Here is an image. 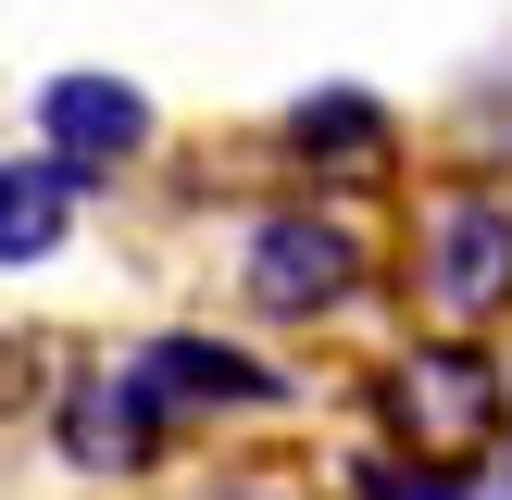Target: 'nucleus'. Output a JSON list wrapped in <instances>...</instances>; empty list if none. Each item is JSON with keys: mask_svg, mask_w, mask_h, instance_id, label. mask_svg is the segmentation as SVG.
<instances>
[{"mask_svg": "<svg viewBox=\"0 0 512 500\" xmlns=\"http://www.w3.org/2000/svg\"><path fill=\"white\" fill-rule=\"evenodd\" d=\"M250 300L263 313H350L363 300V238H350V213H263L250 225Z\"/></svg>", "mask_w": 512, "mask_h": 500, "instance_id": "1", "label": "nucleus"}, {"mask_svg": "<svg viewBox=\"0 0 512 500\" xmlns=\"http://www.w3.org/2000/svg\"><path fill=\"white\" fill-rule=\"evenodd\" d=\"M425 300L463 313V325L512 300V200H500V188L438 200V225H425Z\"/></svg>", "mask_w": 512, "mask_h": 500, "instance_id": "2", "label": "nucleus"}, {"mask_svg": "<svg viewBox=\"0 0 512 500\" xmlns=\"http://www.w3.org/2000/svg\"><path fill=\"white\" fill-rule=\"evenodd\" d=\"M388 400H400V438L463 450V438H488V413H500V363L475 338H438V350H413V363L388 375Z\"/></svg>", "mask_w": 512, "mask_h": 500, "instance_id": "3", "label": "nucleus"}, {"mask_svg": "<svg viewBox=\"0 0 512 500\" xmlns=\"http://www.w3.org/2000/svg\"><path fill=\"white\" fill-rule=\"evenodd\" d=\"M125 375L150 388V413H163V425L213 413V400H238V413H263V400H288V388H275V363H250V350H225V338H150V350H138Z\"/></svg>", "mask_w": 512, "mask_h": 500, "instance_id": "4", "label": "nucleus"}, {"mask_svg": "<svg viewBox=\"0 0 512 500\" xmlns=\"http://www.w3.org/2000/svg\"><path fill=\"white\" fill-rule=\"evenodd\" d=\"M38 138H50V163H138L150 150V100L125 88V75H50L38 88Z\"/></svg>", "mask_w": 512, "mask_h": 500, "instance_id": "5", "label": "nucleus"}, {"mask_svg": "<svg viewBox=\"0 0 512 500\" xmlns=\"http://www.w3.org/2000/svg\"><path fill=\"white\" fill-rule=\"evenodd\" d=\"M150 438H163V413H150L138 375H88V388H63V463L75 475H138Z\"/></svg>", "mask_w": 512, "mask_h": 500, "instance_id": "6", "label": "nucleus"}, {"mask_svg": "<svg viewBox=\"0 0 512 500\" xmlns=\"http://www.w3.org/2000/svg\"><path fill=\"white\" fill-rule=\"evenodd\" d=\"M75 200H88L75 163H0V263H50L63 225H75Z\"/></svg>", "mask_w": 512, "mask_h": 500, "instance_id": "7", "label": "nucleus"}, {"mask_svg": "<svg viewBox=\"0 0 512 500\" xmlns=\"http://www.w3.org/2000/svg\"><path fill=\"white\" fill-rule=\"evenodd\" d=\"M288 150L300 163H388V113H375L363 88H313L288 113Z\"/></svg>", "mask_w": 512, "mask_h": 500, "instance_id": "8", "label": "nucleus"}, {"mask_svg": "<svg viewBox=\"0 0 512 500\" xmlns=\"http://www.w3.org/2000/svg\"><path fill=\"white\" fill-rule=\"evenodd\" d=\"M375 500H475V475H463V463H425V475H388Z\"/></svg>", "mask_w": 512, "mask_h": 500, "instance_id": "9", "label": "nucleus"}, {"mask_svg": "<svg viewBox=\"0 0 512 500\" xmlns=\"http://www.w3.org/2000/svg\"><path fill=\"white\" fill-rule=\"evenodd\" d=\"M225 500H288V488H225Z\"/></svg>", "mask_w": 512, "mask_h": 500, "instance_id": "10", "label": "nucleus"}, {"mask_svg": "<svg viewBox=\"0 0 512 500\" xmlns=\"http://www.w3.org/2000/svg\"><path fill=\"white\" fill-rule=\"evenodd\" d=\"M0 388H13V350H0Z\"/></svg>", "mask_w": 512, "mask_h": 500, "instance_id": "11", "label": "nucleus"}]
</instances>
